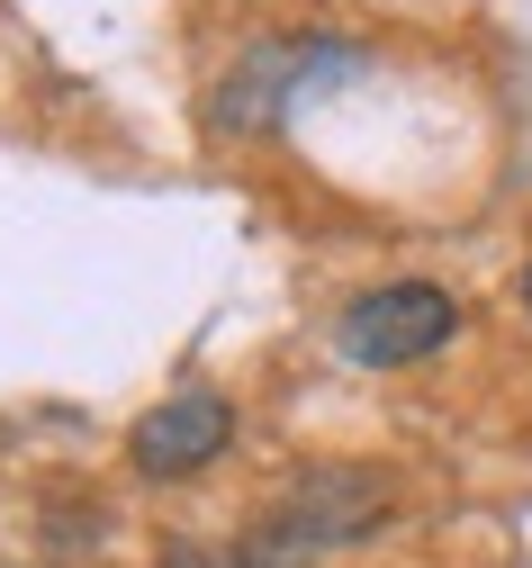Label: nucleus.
<instances>
[{
	"instance_id": "39448f33",
	"label": "nucleus",
	"mask_w": 532,
	"mask_h": 568,
	"mask_svg": "<svg viewBox=\"0 0 532 568\" xmlns=\"http://www.w3.org/2000/svg\"><path fill=\"white\" fill-rule=\"evenodd\" d=\"M523 307H532V271H523Z\"/></svg>"
},
{
	"instance_id": "20e7f679",
	"label": "nucleus",
	"mask_w": 532,
	"mask_h": 568,
	"mask_svg": "<svg viewBox=\"0 0 532 568\" xmlns=\"http://www.w3.org/2000/svg\"><path fill=\"white\" fill-rule=\"evenodd\" d=\"M163 568H244V559H217V550H190L181 541V550H163Z\"/></svg>"
},
{
	"instance_id": "7ed1b4c3",
	"label": "nucleus",
	"mask_w": 532,
	"mask_h": 568,
	"mask_svg": "<svg viewBox=\"0 0 532 568\" xmlns=\"http://www.w3.org/2000/svg\"><path fill=\"white\" fill-rule=\"evenodd\" d=\"M225 434H235V406L208 397V388H181V397H163L154 415H135L127 452H135L144 478H181V469H208V460L225 452Z\"/></svg>"
},
{
	"instance_id": "f03ea898",
	"label": "nucleus",
	"mask_w": 532,
	"mask_h": 568,
	"mask_svg": "<svg viewBox=\"0 0 532 568\" xmlns=\"http://www.w3.org/2000/svg\"><path fill=\"white\" fill-rule=\"evenodd\" d=\"M379 506H389V496H379V478H298L289 506H271V515L253 524L244 568H298L308 550H334V541L370 532Z\"/></svg>"
},
{
	"instance_id": "f257e3e1",
	"label": "nucleus",
	"mask_w": 532,
	"mask_h": 568,
	"mask_svg": "<svg viewBox=\"0 0 532 568\" xmlns=\"http://www.w3.org/2000/svg\"><path fill=\"white\" fill-rule=\"evenodd\" d=\"M451 334H461V307H451L433 280H389V290H361V298L334 316L343 362H361V371H406V362H424V352H442Z\"/></svg>"
}]
</instances>
